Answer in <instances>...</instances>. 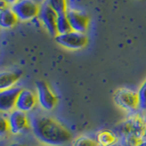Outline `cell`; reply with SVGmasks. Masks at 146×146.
<instances>
[{"label": "cell", "mask_w": 146, "mask_h": 146, "mask_svg": "<svg viewBox=\"0 0 146 146\" xmlns=\"http://www.w3.org/2000/svg\"><path fill=\"white\" fill-rule=\"evenodd\" d=\"M118 135L110 130H102L98 132L96 141L99 146H114L118 143Z\"/></svg>", "instance_id": "cell-14"}, {"label": "cell", "mask_w": 146, "mask_h": 146, "mask_svg": "<svg viewBox=\"0 0 146 146\" xmlns=\"http://www.w3.org/2000/svg\"><path fill=\"white\" fill-rule=\"evenodd\" d=\"M7 132H10L7 118L1 116V118H0V134H1V136H4Z\"/></svg>", "instance_id": "cell-19"}, {"label": "cell", "mask_w": 146, "mask_h": 146, "mask_svg": "<svg viewBox=\"0 0 146 146\" xmlns=\"http://www.w3.org/2000/svg\"><path fill=\"white\" fill-rule=\"evenodd\" d=\"M57 14L67 13V0H46L45 1Z\"/></svg>", "instance_id": "cell-16"}, {"label": "cell", "mask_w": 146, "mask_h": 146, "mask_svg": "<svg viewBox=\"0 0 146 146\" xmlns=\"http://www.w3.org/2000/svg\"><path fill=\"white\" fill-rule=\"evenodd\" d=\"M67 17L73 31L85 33L89 27L90 18L86 14L75 9H68Z\"/></svg>", "instance_id": "cell-11"}, {"label": "cell", "mask_w": 146, "mask_h": 146, "mask_svg": "<svg viewBox=\"0 0 146 146\" xmlns=\"http://www.w3.org/2000/svg\"><path fill=\"white\" fill-rule=\"evenodd\" d=\"M22 89L18 87L0 90V111L2 112L10 113L16 109V103L18 95Z\"/></svg>", "instance_id": "cell-9"}, {"label": "cell", "mask_w": 146, "mask_h": 146, "mask_svg": "<svg viewBox=\"0 0 146 146\" xmlns=\"http://www.w3.org/2000/svg\"><path fill=\"white\" fill-rule=\"evenodd\" d=\"M10 7L17 15L18 20L21 21H29L34 17H38L40 9V7L34 0H18Z\"/></svg>", "instance_id": "cell-6"}, {"label": "cell", "mask_w": 146, "mask_h": 146, "mask_svg": "<svg viewBox=\"0 0 146 146\" xmlns=\"http://www.w3.org/2000/svg\"><path fill=\"white\" fill-rule=\"evenodd\" d=\"M57 32L58 34H65L68 32L71 31V27L68 21V18L67 17V13H62V14H58L57 17Z\"/></svg>", "instance_id": "cell-15"}, {"label": "cell", "mask_w": 146, "mask_h": 146, "mask_svg": "<svg viewBox=\"0 0 146 146\" xmlns=\"http://www.w3.org/2000/svg\"><path fill=\"white\" fill-rule=\"evenodd\" d=\"M143 140H146V128H145V132H144V136H143Z\"/></svg>", "instance_id": "cell-23"}, {"label": "cell", "mask_w": 146, "mask_h": 146, "mask_svg": "<svg viewBox=\"0 0 146 146\" xmlns=\"http://www.w3.org/2000/svg\"><path fill=\"white\" fill-rule=\"evenodd\" d=\"M55 40L61 47L71 50H79L85 48L89 41L85 33H80L73 30L65 34L57 35L55 36Z\"/></svg>", "instance_id": "cell-4"}, {"label": "cell", "mask_w": 146, "mask_h": 146, "mask_svg": "<svg viewBox=\"0 0 146 146\" xmlns=\"http://www.w3.org/2000/svg\"><path fill=\"white\" fill-rule=\"evenodd\" d=\"M114 102L123 111L130 113H135L139 111L138 92L129 88H121L114 94Z\"/></svg>", "instance_id": "cell-3"}, {"label": "cell", "mask_w": 146, "mask_h": 146, "mask_svg": "<svg viewBox=\"0 0 146 146\" xmlns=\"http://www.w3.org/2000/svg\"><path fill=\"white\" fill-rule=\"evenodd\" d=\"M4 1H6L8 5H10V6H12V5H14L15 3H17L18 0H4Z\"/></svg>", "instance_id": "cell-20"}, {"label": "cell", "mask_w": 146, "mask_h": 146, "mask_svg": "<svg viewBox=\"0 0 146 146\" xmlns=\"http://www.w3.org/2000/svg\"><path fill=\"white\" fill-rule=\"evenodd\" d=\"M72 146H99V144L96 139L87 135H82L73 141Z\"/></svg>", "instance_id": "cell-17"}, {"label": "cell", "mask_w": 146, "mask_h": 146, "mask_svg": "<svg viewBox=\"0 0 146 146\" xmlns=\"http://www.w3.org/2000/svg\"><path fill=\"white\" fill-rule=\"evenodd\" d=\"M137 146H146V140H143V141H141V143L137 145Z\"/></svg>", "instance_id": "cell-22"}, {"label": "cell", "mask_w": 146, "mask_h": 146, "mask_svg": "<svg viewBox=\"0 0 146 146\" xmlns=\"http://www.w3.org/2000/svg\"><path fill=\"white\" fill-rule=\"evenodd\" d=\"M30 129L41 143L48 146H64L71 140L68 130L54 118L39 113L29 117Z\"/></svg>", "instance_id": "cell-1"}, {"label": "cell", "mask_w": 146, "mask_h": 146, "mask_svg": "<svg viewBox=\"0 0 146 146\" xmlns=\"http://www.w3.org/2000/svg\"><path fill=\"white\" fill-rule=\"evenodd\" d=\"M18 18L12 10L11 7L5 9H0V26L2 29H9L17 25Z\"/></svg>", "instance_id": "cell-13"}, {"label": "cell", "mask_w": 146, "mask_h": 146, "mask_svg": "<svg viewBox=\"0 0 146 146\" xmlns=\"http://www.w3.org/2000/svg\"><path fill=\"white\" fill-rule=\"evenodd\" d=\"M9 146H27V145L23 144V143H14L10 144Z\"/></svg>", "instance_id": "cell-21"}, {"label": "cell", "mask_w": 146, "mask_h": 146, "mask_svg": "<svg viewBox=\"0 0 146 146\" xmlns=\"http://www.w3.org/2000/svg\"><path fill=\"white\" fill-rule=\"evenodd\" d=\"M145 128L146 118L132 113L117 129V135L121 146L138 145L143 139Z\"/></svg>", "instance_id": "cell-2"}, {"label": "cell", "mask_w": 146, "mask_h": 146, "mask_svg": "<svg viewBox=\"0 0 146 146\" xmlns=\"http://www.w3.org/2000/svg\"><path fill=\"white\" fill-rule=\"evenodd\" d=\"M36 99L39 106L45 111H51L58 103V98L51 88L46 81L38 80L36 82Z\"/></svg>", "instance_id": "cell-5"}, {"label": "cell", "mask_w": 146, "mask_h": 146, "mask_svg": "<svg viewBox=\"0 0 146 146\" xmlns=\"http://www.w3.org/2000/svg\"><path fill=\"white\" fill-rule=\"evenodd\" d=\"M23 71L20 70H13L2 71L0 74V90H7L15 87L16 83L22 77Z\"/></svg>", "instance_id": "cell-12"}, {"label": "cell", "mask_w": 146, "mask_h": 146, "mask_svg": "<svg viewBox=\"0 0 146 146\" xmlns=\"http://www.w3.org/2000/svg\"><path fill=\"white\" fill-rule=\"evenodd\" d=\"M57 17L58 14L46 2H44L40 6L39 14H38L39 20L42 23V25L46 29V30L48 31V33L53 36H56L58 35L57 26H56Z\"/></svg>", "instance_id": "cell-8"}, {"label": "cell", "mask_w": 146, "mask_h": 146, "mask_svg": "<svg viewBox=\"0 0 146 146\" xmlns=\"http://www.w3.org/2000/svg\"><path fill=\"white\" fill-rule=\"evenodd\" d=\"M36 102H38L36 94L31 90L22 89L17 100L16 110L25 113H29L35 109Z\"/></svg>", "instance_id": "cell-10"}, {"label": "cell", "mask_w": 146, "mask_h": 146, "mask_svg": "<svg viewBox=\"0 0 146 146\" xmlns=\"http://www.w3.org/2000/svg\"><path fill=\"white\" fill-rule=\"evenodd\" d=\"M7 121L9 124V130L10 133L14 135H19L24 133L30 128V121L29 117L27 115V113L14 110L7 115Z\"/></svg>", "instance_id": "cell-7"}, {"label": "cell", "mask_w": 146, "mask_h": 146, "mask_svg": "<svg viewBox=\"0 0 146 146\" xmlns=\"http://www.w3.org/2000/svg\"><path fill=\"white\" fill-rule=\"evenodd\" d=\"M137 92L139 98V111L144 112L146 111V80L141 83Z\"/></svg>", "instance_id": "cell-18"}]
</instances>
